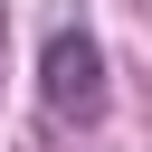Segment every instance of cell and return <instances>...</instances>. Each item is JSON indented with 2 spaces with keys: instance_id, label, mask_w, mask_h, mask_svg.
Instances as JSON below:
<instances>
[{
  "instance_id": "obj_1",
  "label": "cell",
  "mask_w": 152,
  "mask_h": 152,
  "mask_svg": "<svg viewBox=\"0 0 152 152\" xmlns=\"http://www.w3.org/2000/svg\"><path fill=\"white\" fill-rule=\"evenodd\" d=\"M38 95H48V114L95 124V114H104V48H95L86 28H57L48 57H38Z\"/></svg>"
}]
</instances>
